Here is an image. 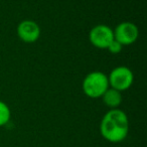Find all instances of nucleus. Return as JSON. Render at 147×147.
<instances>
[{
    "label": "nucleus",
    "instance_id": "f257e3e1",
    "mask_svg": "<svg viewBox=\"0 0 147 147\" xmlns=\"http://www.w3.org/2000/svg\"><path fill=\"white\" fill-rule=\"evenodd\" d=\"M100 132L103 138L111 143L125 140L129 132V120L126 113L120 109H110L101 120Z\"/></svg>",
    "mask_w": 147,
    "mask_h": 147
},
{
    "label": "nucleus",
    "instance_id": "f03ea898",
    "mask_svg": "<svg viewBox=\"0 0 147 147\" xmlns=\"http://www.w3.org/2000/svg\"><path fill=\"white\" fill-rule=\"evenodd\" d=\"M82 88L83 92L89 98H101L109 88L108 76L103 71H92L88 74L83 80Z\"/></svg>",
    "mask_w": 147,
    "mask_h": 147
},
{
    "label": "nucleus",
    "instance_id": "7ed1b4c3",
    "mask_svg": "<svg viewBox=\"0 0 147 147\" xmlns=\"http://www.w3.org/2000/svg\"><path fill=\"white\" fill-rule=\"evenodd\" d=\"M109 87L113 88L119 92L128 90L131 88L134 81V75L129 67L120 65L111 71L108 76Z\"/></svg>",
    "mask_w": 147,
    "mask_h": 147
},
{
    "label": "nucleus",
    "instance_id": "20e7f679",
    "mask_svg": "<svg viewBox=\"0 0 147 147\" xmlns=\"http://www.w3.org/2000/svg\"><path fill=\"white\" fill-rule=\"evenodd\" d=\"M114 39V32L111 27L105 24H98L91 29L89 33V40L95 47L107 49L109 43Z\"/></svg>",
    "mask_w": 147,
    "mask_h": 147
},
{
    "label": "nucleus",
    "instance_id": "39448f33",
    "mask_svg": "<svg viewBox=\"0 0 147 147\" xmlns=\"http://www.w3.org/2000/svg\"><path fill=\"white\" fill-rule=\"evenodd\" d=\"M113 32H114V38L119 41L123 47L134 43L139 36V29L137 25L130 21L119 23Z\"/></svg>",
    "mask_w": 147,
    "mask_h": 147
},
{
    "label": "nucleus",
    "instance_id": "423d86ee",
    "mask_svg": "<svg viewBox=\"0 0 147 147\" xmlns=\"http://www.w3.org/2000/svg\"><path fill=\"white\" fill-rule=\"evenodd\" d=\"M17 35L23 42H35L40 36V27L33 20H23L17 26Z\"/></svg>",
    "mask_w": 147,
    "mask_h": 147
},
{
    "label": "nucleus",
    "instance_id": "0eeeda50",
    "mask_svg": "<svg viewBox=\"0 0 147 147\" xmlns=\"http://www.w3.org/2000/svg\"><path fill=\"white\" fill-rule=\"evenodd\" d=\"M101 98L103 99L104 104L110 109H118V107L121 105L123 100L121 92L113 88H110V87L107 89V91L103 94Z\"/></svg>",
    "mask_w": 147,
    "mask_h": 147
},
{
    "label": "nucleus",
    "instance_id": "6e6552de",
    "mask_svg": "<svg viewBox=\"0 0 147 147\" xmlns=\"http://www.w3.org/2000/svg\"><path fill=\"white\" fill-rule=\"evenodd\" d=\"M11 117V112L6 103L0 101V127L5 126L9 122Z\"/></svg>",
    "mask_w": 147,
    "mask_h": 147
},
{
    "label": "nucleus",
    "instance_id": "1a4fd4ad",
    "mask_svg": "<svg viewBox=\"0 0 147 147\" xmlns=\"http://www.w3.org/2000/svg\"><path fill=\"white\" fill-rule=\"evenodd\" d=\"M122 49H123V45H121L119 41H117L115 38L109 43L108 47H107V49H108L111 53H114V55H117V53H121Z\"/></svg>",
    "mask_w": 147,
    "mask_h": 147
}]
</instances>
